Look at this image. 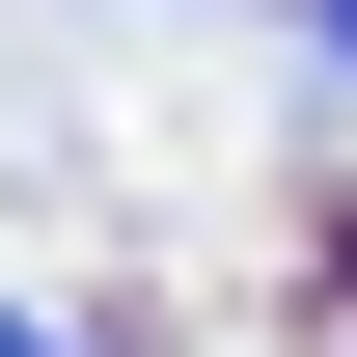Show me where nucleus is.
I'll return each mask as SVG.
<instances>
[{
	"mask_svg": "<svg viewBox=\"0 0 357 357\" xmlns=\"http://www.w3.org/2000/svg\"><path fill=\"white\" fill-rule=\"evenodd\" d=\"M330 83H357V0H330Z\"/></svg>",
	"mask_w": 357,
	"mask_h": 357,
	"instance_id": "2",
	"label": "nucleus"
},
{
	"mask_svg": "<svg viewBox=\"0 0 357 357\" xmlns=\"http://www.w3.org/2000/svg\"><path fill=\"white\" fill-rule=\"evenodd\" d=\"M0 357H83V330H28V303H0Z\"/></svg>",
	"mask_w": 357,
	"mask_h": 357,
	"instance_id": "1",
	"label": "nucleus"
}]
</instances>
